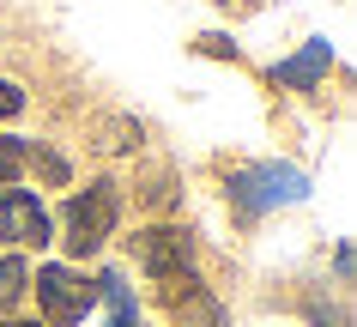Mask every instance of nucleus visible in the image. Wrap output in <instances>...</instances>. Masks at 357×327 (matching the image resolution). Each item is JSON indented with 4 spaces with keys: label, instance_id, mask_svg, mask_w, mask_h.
Wrapping results in <instances>:
<instances>
[{
    "label": "nucleus",
    "instance_id": "f257e3e1",
    "mask_svg": "<svg viewBox=\"0 0 357 327\" xmlns=\"http://www.w3.org/2000/svg\"><path fill=\"white\" fill-rule=\"evenodd\" d=\"M303 194H309V176L284 170V164H255V170L230 176V212H236L243 225H255V218L273 212V206H291V200H303Z\"/></svg>",
    "mask_w": 357,
    "mask_h": 327
},
{
    "label": "nucleus",
    "instance_id": "f03ea898",
    "mask_svg": "<svg viewBox=\"0 0 357 327\" xmlns=\"http://www.w3.org/2000/svg\"><path fill=\"white\" fill-rule=\"evenodd\" d=\"M67 249L85 261V254H97L103 243L115 236V218H121V194H115V182H91L85 194H73L67 200Z\"/></svg>",
    "mask_w": 357,
    "mask_h": 327
},
{
    "label": "nucleus",
    "instance_id": "7ed1b4c3",
    "mask_svg": "<svg viewBox=\"0 0 357 327\" xmlns=\"http://www.w3.org/2000/svg\"><path fill=\"white\" fill-rule=\"evenodd\" d=\"M37 303H43V315L49 321H85L97 309V279H85V273H73V267H37Z\"/></svg>",
    "mask_w": 357,
    "mask_h": 327
},
{
    "label": "nucleus",
    "instance_id": "20e7f679",
    "mask_svg": "<svg viewBox=\"0 0 357 327\" xmlns=\"http://www.w3.org/2000/svg\"><path fill=\"white\" fill-rule=\"evenodd\" d=\"M133 261L151 273V279H169V273H194V236L176 231V225H158V231L133 236Z\"/></svg>",
    "mask_w": 357,
    "mask_h": 327
},
{
    "label": "nucleus",
    "instance_id": "39448f33",
    "mask_svg": "<svg viewBox=\"0 0 357 327\" xmlns=\"http://www.w3.org/2000/svg\"><path fill=\"white\" fill-rule=\"evenodd\" d=\"M158 291H164L169 315L182 327H225V303H218L194 273H169V279H158Z\"/></svg>",
    "mask_w": 357,
    "mask_h": 327
},
{
    "label": "nucleus",
    "instance_id": "423d86ee",
    "mask_svg": "<svg viewBox=\"0 0 357 327\" xmlns=\"http://www.w3.org/2000/svg\"><path fill=\"white\" fill-rule=\"evenodd\" d=\"M0 236L6 243H19V249H31V243H49V212H43L37 194H24V188H6L0 194Z\"/></svg>",
    "mask_w": 357,
    "mask_h": 327
},
{
    "label": "nucleus",
    "instance_id": "0eeeda50",
    "mask_svg": "<svg viewBox=\"0 0 357 327\" xmlns=\"http://www.w3.org/2000/svg\"><path fill=\"white\" fill-rule=\"evenodd\" d=\"M327 67H333V49L315 37V43H303V55L279 61V67H273V79H279V85H297V91H309V85H321V73H327Z\"/></svg>",
    "mask_w": 357,
    "mask_h": 327
},
{
    "label": "nucleus",
    "instance_id": "6e6552de",
    "mask_svg": "<svg viewBox=\"0 0 357 327\" xmlns=\"http://www.w3.org/2000/svg\"><path fill=\"white\" fill-rule=\"evenodd\" d=\"M139 146V121L133 116H103L97 121V152H133Z\"/></svg>",
    "mask_w": 357,
    "mask_h": 327
},
{
    "label": "nucleus",
    "instance_id": "1a4fd4ad",
    "mask_svg": "<svg viewBox=\"0 0 357 327\" xmlns=\"http://www.w3.org/2000/svg\"><path fill=\"white\" fill-rule=\"evenodd\" d=\"M24 291H31V267L19 254H0V309H13Z\"/></svg>",
    "mask_w": 357,
    "mask_h": 327
},
{
    "label": "nucleus",
    "instance_id": "9d476101",
    "mask_svg": "<svg viewBox=\"0 0 357 327\" xmlns=\"http://www.w3.org/2000/svg\"><path fill=\"white\" fill-rule=\"evenodd\" d=\"M24 158H31V146H24V139H0V188L24 170Z\"/></svg>",
    "mask_w": 357,
    "mask_h": 327
},
{
    "label": "nucleus",
    "instance_id": "9b49d317",
    "mask_svg": "<svg viewBox=\"0 0 357 327\" xmlns=\"http://www.w3.org/2000/svg\"><path fill=\"white\" fill-rule=\"evenodd\" d=\"M37 170H43V182H55V188H61V182H67V158H61V152H37Z\"/></svg>",
    "mask_w": 357,
    "mask_h": 327
},
{
    "label": "nucleus",
    "instance_id": "f8f14e48",
    "mask_svg": "<svg viewBox=\"0 0 357 327\" xmlns=\"http://www.w3.org/2000/svg\"><path fill=\"white\" fill-rule=\"evenodd\" d=\"M19 109H24V91L13 85V79H0V121H13Z\"/></svg>",
    "mask_w": 357,
    "mask_h": 327
},
{
    "label": "nucleus",
    "instance_id": "ddd939ff",
    "mask_svg": "<svg viewBox=\"0 0 357 327\" xmlns=\"http://www.w3.org/2000/svg\"><path fill=\"white\" fill-rule=\"evenodd\" d=\"M109 327H139V315H133V303H121V309H115V321Z\"/></svg>",
    "mask_w": 357,
    "mask_h": 327
},
{
    "label": "nucleus",
    "instance_id": "4468645a",
    "mask_svg": "<svg viewBox=\"0 0 357 327\" xmlns=\"http://www.w3.org/2000/svg\"><path fill=\"white\" fill-rule=\"evenodd\" d=\"M0 327H43V321H0Z\"/></svg>",
    "mask_w": 357,
    "mask_h": 327
}]
</instances>
